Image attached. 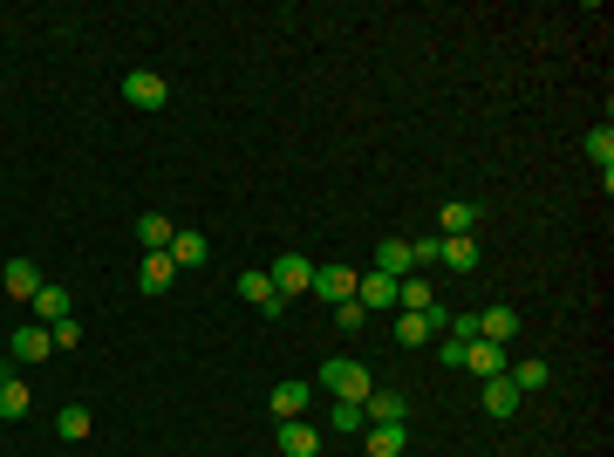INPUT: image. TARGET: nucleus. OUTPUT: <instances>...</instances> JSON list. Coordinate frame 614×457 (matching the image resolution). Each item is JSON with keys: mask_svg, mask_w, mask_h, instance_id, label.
Instances as JSON below:
<instances>
[{"mask_svg": "<svg viewBox=\"0 0 614 457\" xmlns=\"http://www.w3.org/2000/svg\"><path fill=\"white\" fill-rule=\"evenodd\" d=\"M321 389H328L335 403H362L376 382H369V369H362V362H328V369H321Z\"/></svg>", "mask_w": 614, "mask_h": 457, "instance_id": "nucleus-1", "label": "nucleus"}, {"mask_svg": "<svg viewBox=\"0 0 614 457\" xmlns=\"http://www.w3.org/2000/svg\"><path fill=\"white\" fill-rule=\"evenodd\" d=\"M123 103H130V110H164V103H171V82L157 76V69H130V76H123Z\"/></svg>", "mask_w": 614, "mask_h": 457, "instance_id": "nucleus-2", "label": "nucleus"}, {"mask_svg": "<svg viewBox=\"0 0 614 457\" xmlns=\"http://www.w3.org/2000/svg\"><path fill=\"white\" fill-rule=\"evenodd\" d=\"M267 280H273V294H280V301H287V294H307V287H314V260H301V253H280Z\"/></svg>", "mask_w": 614, "mask_h": 457, "instance_id": "nucleus-3", "label": "nucleus"}, {"mask_svg": "<svg viewBox=\"0 0 614 457\" xmlns=\"http://www.w3.org/2000/svg\"><path fill=\"white\" fill-rule=\"evenodd\" d=\"M355 307H362V314H389V307H396V280H389V273H355Z\"/></svg>", "mask_w": 614, "mask_h": 457, "instance_id": "nucleus-4", "label": "nucleus"}, {"mask_svg": "<svg viewBox=\"0 0 614 457\" xmlns=\"http://www.w3.org/2000/svg\"><path fill=\"white\" fill-rule=\"evenodd\" d=\"M444 307H430V314H396V342H410V348H423L430 335H444Z\"/></svg>", "mask_w": 614, "mask_h": 457, "instance_id": "nucleus-5", "label": "nucleus"}, {"mask_svg": "<svg viewBox=\"0 0 614 457\" xmlns=\"http://www.w3.org/2000/svg\"><path fill=\"white\" fill-rule=\"evenodd\" d=\"M69 314H76V294H69V287H55V280H41L35 321H41V328H55V321H69Z\"/></svg>", "mask_w": 614, "mask_h": 457, "instance_id": "nucleus-6", "label": "nucleus"}, {"mask_svg": "<svg viewBox=\"0 0 614 457\" xmlns=\"http://www.w3.org/2000/svg\"><path fill=\"white\" fill-rule=\"evenodd\" d=\"M464 369H471L478 382H492V376H505V369H512V355H505L499 342H471V348H464Z\"/></svg>", "mask_w": 614, "mask_h": 457, "instance_id": "nucleus-7", "label": "nucleus"}, {"mask_svg": "<svg viewBox=\"0 0 614 457\" xmlns=\"http://www.w3.org/2000/svg\"><path fill=\"white\" fill-rule=\"evenodd\" d=\"M307 294H321L328 307H342V301H355V273L348 267H314V287Z\"/></svg>", "mask_w": 614, "mask_h": 457, "instance_id": "nucleus-8", "label": "nucleus"}, {"mask_svg": "<svg viewBox=\"0 0 614 457\" xmlns=\"http://www.w3.org/2000/svg\"><path fill=\"white\" fill-rule=\"evenodd\" d=\"M7 355H14V362H48V355H55V342H48V328H41V321H28V328H14Z\"/></svg>", "mask_w": 614, "mask_h": 457, "instance_id": "nucleus-9", "label": "nucleus"}, {"mask_svg": "<svg viewBox=\"0 0 614 457\" xmlns=\"http://www.w3.org/2000/svg\"><path fill=\"white\" fill-rule=\"evenodd\" d=\"M403 444H410V423H369V437H362L369 457H403Z\"/></svg>", "mask_w": 614, "mask_h": 457, "instance_id": "nucleus-10", "label": "nucleus"}, {"mask_svg": "<svg viewBox=\"0 0 614 457\" xmlns=\"http://www.w3.org/2000/svg\"><path fill=\"white\" fill-rule=\"evenodd\" d=\"M362 417L369 423H410V403H403L396 389H369V396H362Z\"/></svg>", "mask_w": 614, "mask_h": 457, "instance_id": "nucleus-11", "label": "nucleus"}, {"mask_svg": "<svg viewBox=\"0 0 614 457\" xmlns=\"http://www.w3.org/2000/svg\"><path fill=\"white\" fill-rule=\"evenodd\" d=\"M437 260H444L451 273H478L485 253H478V239H471V232H458V239H444V246H437Z\"/></svg>", "mask_w": 614, "mask_h": 457, "instance_id": "nucleus-12", "label": "nucleus"}, {"mask_svg": "<svg viewBox=\"0 0 614 457\" xmlns=\"http://www.w3.org/2000/svg\"><path fill=\"white\" fill-rule=\"evenodd\" d=\"M171 239H178V226H171L164 212H144V219H137V246H144V253H171Z\"/></svg>", "mask_w": 614, "mask_h": 457, "instance_id": "nucleus-13", "label": "nucleus"}, {"mask_svg": "<svg viewBox=\"0 0 614 457\" xmlns=\"http://www.w3.org/2000/svg\"><path fill=\"white\" fill-rule=\"evenodd\" d=\"M512 335H519V314H512V307H485V314H478V342H512Z\"/></svg>", "mask_w": 614, "mask_h": 457, "instance_id": "nucleus-14", "label": "nucleus"}, {"mask_svg": "<svg viewBox=\"0 0 614 457\" xmlns=\"http://www.w3.org/2000/svg\"><path fill=\"white\" fill-rule=\"evenodd\" d=\"M0 287H7L14 301H35V294H41V273L28 267V260H7V267H0Z\"/></svg>", "mask_w": 614, "mask_h": 457, "instance_id": "nucleus-15", "label": "nucleus"}, {"mask_svg": "<svg viewBox=\"0 0 614 457\" xmlns=\"http://www.w3.org/2000/svg\"><path fill=\"white\" fill-rule=\"evenodd\" d=\"M239 301H253L260 314H280V307H287L280 294H273V280H267V273H239Z\"/></svg>", "mask_w": 614, "mask_h": 457, "instance_id": "nucleus-16", "label": "nucleus"}, {"mask_svg": "<svg viewBox=\"0 0 614 457\" xmlns=\"http://www.w3.org/2000/svg\"><path fill=\"white\" fill-rule=\"evenodd\" d=\"M376 273H389V280L417 273V260H410V239H383V246H376Z\"/></svg>", "mask_w": 614, "mask_h": 457, "instance_id": "nucleus-17", "label": "nucleus"}, {"mask_svg": "<svg viewBox=\"0 0 614 457\" xmlns=\"http://www.w3.org/2000/svg\"><path fill=\"white\" fill-rule=\"evenodd\" d=\"M171 280H178V267H171V253H144V267H137V287H144V294H164Z\"/></svg>", "mask_w": 614, "mask_h": 457, "instance_id": "nucleus-18", "label": "nucleus"}, {"mask_svg": "<svg viewBox=\"0 0 614 457\" xmlns=\"http://www.w3.org/2000/svg\"><path fill=\"white\" fill-rule=\"evenodd\" d=\"M28 403H35V396H28V382H21V376H0V423H21V417H28Z\"/></svg>", "mask_w": 614, "mask_h": 457, "instance_id": "nucleus-19", "label": "nucleus"}, {"mask_svg": "<svg viewBox=\"0 0 614 457\" xmlns=\"http://www.w3.org/2000/svg\"><path fill=\"white\" fill-rule=\"evenodd\" d=\"M519 403H526V396H519V382H512V376H492V382H485V410H492V417H512Z\"/></svg>", "mask_w": 614, "mask_h": 457, "instance_id": "nucleus-20", "label": "nucleus"}, {"mask_svg": "<svg viewBox=\"0 0 614 457\" xmlns=\"http://www.w3.org/2000/svg\"><path fill=\"white\" fill-rule=\"evenodd\" d=\"M301 410H307V382H280V389H273V417L301 423Z\"/></svg>", "mask_w": 614, "mask_h": 457, "instance_id": "nucleus-21", "label": "nucleus"}, {"mask_svg": "<svg viewBox=\"0 0 614 457\" xmlns=\"http://www.w3.org/2000/svg\"><path fill=\"white\" fill-rule=\"evenodd\" d=\"M314 451H321V437L307 423H280V457H314Z\"/></svg>", "mask_w": 614, "mask_h": 457, "instance_id": "nucleus-22", "label": "nucleus"}, {"mask_svg": "<svg viewBox=\"0 0 614 457\" xmlns=\"http://www.w3.org/2000/svg\"><path fill=\"white\" fill-rule=\"evenodd\" d=\"M171 267H178V273L205 267V232H178V239H171Z\"/></svg>", "mask_w": 614, "mask_h": 457, "instance_id": "nucleus-23", "label": "nucleus"}, {"mask_svg": "<svg viewBox=\"0 0 614 457\" xmlns=\"http://www.w3.org/2000/svg\"><path fill=\"white\" fill-rule=\"evenodd\" d=\"M437 226H444V239H458V232L478 226V205H464V198H458V205H444V219H437Z\"/></svg>", "mask_w": 614, "mask_h": 457, "instance_id": "nucleus-24", "label": "nucleus"}, {"mask_svg": "<svg viewBox=\"0 0 614 457\" xmlns=\"http://www.w3.org/2000/svg\"><path fill=\"white\" fill-rule=\"evenodd\" d=\"M587 157L601 164V171H614V130L601 123V130H587Z\"/></svg>", "mask_w": 614, "mask_h": 457, "instance_id": "nucleus-25", "label": "nucleus"}, {"mask_svg": "<svg viewBox=\"0 0 614 457\" xmlns=\"http://www.w3.org/2000/svg\"><path fill=\"white\" fill-rule=\"evenodd\" d=\"M505 376L519 382V396H533V389H546V362H539V355H533V362H519V369H505Z\"/></svg>", "mask_w": 614, "mask_h": 457, "instance_id": "nucleus-26", "label": "nucleus"}, {"mask_svg": "<svg viewBox=\"0 0 614 457\" xmlns=\"http://www.w3.org/2000/svg\"><path fill=\"white\" fill-rule=\"evenodd\" d=\"M328 423H335L342 437H355V430H369V417H362V403H335V410H328Z\"/></svg>", "mask_w": 614, "mask_h": 457, "instance_id": "nucleus-27", "label": "nucleus"}, {"mask_svg": "<svg viewBox=\"0 0 614 457\" xmlns=\"http://www.w3.org/2000/svg\"><path fill=\"white\" fill-rule=\"evenodd\" d=\"M55 430H62L69 444H82V437H89V410H82V403H69V410L55 417Z\"/></svg>", "mask_w": 614, "mask_h": 457, "instance_id": "nucleus-28", "label": "nucleus"}, {"mask_svg": "<svg viewBox=\"0 0 614 457\" xmlns=\"http://www.w3.org/2000/svg\"><path fill=\"white\" fill-rule=\"evenodd\" d=\"M48 342H55V348H82V321H76V314H69V321H55V328H48Z\"/></svg>", "mask_w": 614, "mask_h": 457, "instance_id": "nucleus-29", "label": "nucleus"}, {"mask_svg": "<svg viewBox=\"0 0 614 457\" xmlns=\"http://www.w3.org/2000/svg\"><path fill=\"white\" fill-rule=\"evenodd\" d=\"M362 321H369V314H362V307H355V301H342V307H335V328H342V335H355Z\"/></svg>", "mask_w": 614, "mask_h": 457, "instance_id": "nucleus-30", "label": "nucleus"}, {"mask_svg": "<svg viewBox=\"0 0 614 457\" xmlns=\"http://www.w3.org/2000/svg\"><path fill=\"white\" fill-rule=\"evenodd\" d=\"M464 348H471V342H444V348H437V362H444V369H464Z\"/></svg>", "mask_w": 614, "mask_h": 457, "instance_id": "nucleus-31", "label": "nucleus"}]
</instances>
